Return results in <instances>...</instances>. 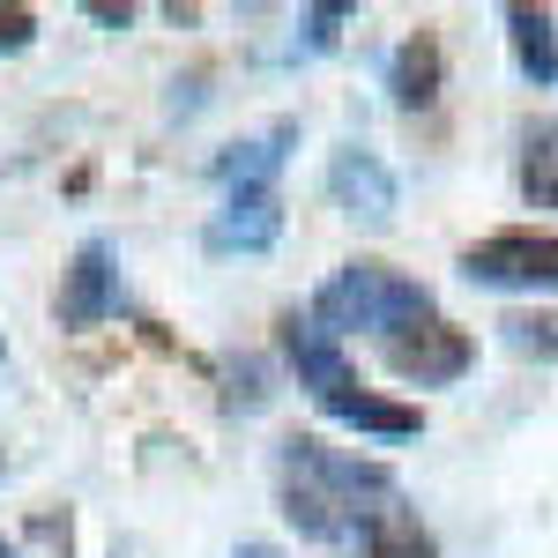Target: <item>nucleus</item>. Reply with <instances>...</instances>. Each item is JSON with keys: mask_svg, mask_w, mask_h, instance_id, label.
I'll list each match as a JSON object with an SVG mask.
<instances>
[{"mask_svg": "<svg viewBox=\"0 0 558 558\" xmlns=\"http://www.w3.org/2000/svg\"><path fill=\"white\" fill-rule=\"evenodd\" d=\"M357 492L395 499V476H387L380 462L328 454L313 432H291V439H283V514L299 521L305 536H343L350 521L365 529V514H373V507H357Z\"/></svg>", "mask_w": 558, "mask_h": 558, "instance_id": "obj_1", "label": "nucleus"}, {"mask_svg": "<svg viewBox=\"0 0 558 558\" xmlns=\"http://www.w3.org/2000/svg\"><path fill=\"white\" fill-rule=\"evenodd\" d=\"M276 231H283V209H276V186H231V202H223V216H216V246H246V254H260V246H276Z\"/></svg>", "mask_w": 558, "mask_h": 558, "instance_id": "obj_8", "label": "nucleus"}, {"mask_svg": "<svg viewBox=\"0 0 558 558\" xmlns=\"http://www.w3.org/2000/svg\"><path fill=\"white\" fill-rule=\"evenodd\" d=\"M507 31H514V60H521V75L551 83V75H558V52H551V15H544V8H507Z\"/></svg>", "mask_w": 558, "mask_h": 558, "instance_id": "obj_13", "label": "nucleus"}, {"mask_svg": "<svg viewBox=\"0 0 558 558\" xmlns=\"http://www.w3.org/2000/svg\"><path fill=\"white\" fill-rule=\"evenodd\" d=\"M276 336H283V357L299 365V380L320 395V410H328V402H343L350 387H365V380H357V365L336 350L328 328H313V320H299V313H283V328H276Z\"/></svg>", "mask_w": 558, "mask_h": 558, "instance_id": "obj_5", "label": "nucleus"}, {"mask_svg": "<svg viewBox=\"0 0 558 558\" xmlns=\"http://www.w3.org/2000/svg\"><path fill=\"white\" fill-rule=\"evenodd\" d=\"M499 328L521 357H558V313H507Z\"/></svg>", "mask_w": 558, "mask_h": 558, "instance_id": "obj_14", "label": "nucleus"}, {"mask_svg": "<svg viewBox=\"0 0 558 558\" xmlns=\"http://www.w3.org/2000/svg\"><path fill=\"white\" fill-rule=\"evenodd\" d=\"M432 320V291L417 276L387 268V260H350L343 276H328L313 291V328H417Z\"/></svg>", "mask_w": 558, "mask_h": 558, "instance_id": "obj_2", "label": "nucleus"}, {"mask_svg": "<svg viewBox=\"0 0 558 558\" xmlns=\"http://www.w3.org/2000/svg\"><path fill=\"white\" fill-rule=\"evenodd\" d=\"M328 186H336V202H343L350 216H373V223L395 216V172H387L373 149H343L336 172H328Z\"/></svg>", "mask_w": 558, "mask_h": 558, "instance_id": "obj_7", "label": "nucleus"}, {"mask_svg": "<svg viewBox=\"0 0 558 558\" xmlns=\"http://www.w3.org/2000/svg\"><path fill=\"white\" fill-rule=\"evenodd\" d=\"M387 365H395L402 380H417V387H447V380H462V373L476 365V336L432 313V320H417L410 336H387Z\"/></svg>", "mask_w": 558, "mask_h": 558, "instance_id": "obj_4", "label": "nucleus"}, {"mask_svg": "<svg viewBox=\"0 0 558 558\" xmlns=\"http://www.w3.org/2000/svg\"><path fill=\"white\" fill-rule=\"evenodd\" d=\"M521 194L536 209H558V120H536L521 142Z\"/></svg>", "mask_w": 558, "mask_h": 558, "instance_id": "obj_12", "label": "nucleus"}, {"mask_svg": "<svg viewBox=\"0 0 558 558\" xmlns=\"http://www.w3.org/2000/svg\"><path fill=\"white\" fill-rule=\"evenodd\" d=\"M112 246L105 239H83L75 260H68V276H60V328H97L105 313H112Z\"/></svg>", "mask_w": 558, "mask_h": 558, "instance_id": "obj_6", "label": "nucleus"}, {"mask_svg": "<svg viewBox=\"0 0 558 558\" xmlns=\"http://www.w3.org/2000/svg\"><path fill=\"white\" fill-rule=\"evenodd\" d=\"M0 558H15V551H8V544H0Z\"/></svg>", "mask_w": 558, "mask_h": 558, "instance_id": "obj_17", "label": "nucleus"}, {"mask_svg": "<svg viewBox=\"0 0 558 558\" xmlns=\"http://www.w3.org/2000/svg\"><path fill=\"white\" fill-rule=\"evenodd\" d=\"M357 544H365V558H439V551H432V536L417 529V514H410V507H395V499L365 514Z\"/></svg>", "mask_w": 558, "mask_h": 558, "instance_id": "obj_11", "label": "nucleus"}, {"mask_svg": "<svg viewBox=\"0 0 558 558\" xmlns=\"http://www.w3.org/2000/svg\"><path fill=\"white\" fill-rule=\"evenodd\" d=\"M231 558H276V551H268V544H239Z\"/></svg>", "mask_w": 558, "mask_h": 558, "instance_id": "obj_16", "label": "nucleus"}, {"mask_svg": "<svg viewBox=\"0 0 558 558\" xmlns=\"http://www.w3.org/2000/svg\"><path fill=\"white\" fill-rule=\"evenodd\" d=\"M462 276L470 283H521V291H558V231H492L462 254Z\"/></svg>", "mask_w": 558, "mask_h": 558, "instance_id": "obj_3", "label": "nucleus"}, {"mask_svg": "<svg viewBox=\"0 0 558 558\" xmlns=\"http://www.w3.org/2000/svg\"><path fill=\"white\" fill-rule=\"evenodd\" d=\"M31 38H38V15L15 8V0H0V52H23Z\"/></svg>", "mask_w": 558, "mask_h": 558, "instance_id": "obj_15", "label": "nucleus"}, {"mask_svg": "<svg viewBox=\"0 0 558 558\" xmlns=\"http://www.w3.org/2000/svg\"><path fill=\"white\" fill-rule=\"evenodd\" d=\"M439 38L432 31H417V38H402L395 45V75H387V89H395V105L402 112H417V105H432L439 97Z\"/></svg>", "mask_w": 558, "mask_h": 558, "instance_id": "obj_10", "label": "nucleus"}, {"mask_svg": "<svg viewBox=\"0 0 558 558\" xmlns=\"http://www.w3.org/2000/svg\"><path fill=\"white\" fill-rule=\"evenodd\" d=\"M328 417H343V425H357V432H380V439L425 432V410H417V402H395V395H373V387H350L343 402H328Z\"/></svg>", "mask_w": 558, "mask_h": 558, "instance_id": "obj_9", "label": "nucleus"}]
</instances>
